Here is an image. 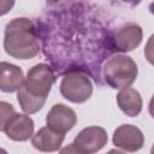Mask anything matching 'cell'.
<instances>
[{"label":"cell","instance_id":"obj_1","mask_svg":"<svg viewBox=\"0 0 154 154\" xmlns=\"http://www.w3.org/2000/svg\"><path fill=\"white\" fill-rule=\"evenodd\" d=\"M55 82L53 69L45 63H40L29 69L24 85L17 91V101L25 114L38 112Z\"/></svg>","mask_w":154,"mask_h":154},{"label":"cell","instance_id":"obj_2","mask_svg":"<svg viewBox=\"0 0 154 154\" xmlns=\"http://www.w3.org/2000/svg\"><path fill=\"white\" fill-rule=\"evenodd\" d=\"M5 52L18 60L35 58L40 52L38 32L31 19L25 17L13 18L4 31Z\"/></svg>","mask_w":154,"mask_h":154},{"label":"cell","instance_id":"obj_3","mask_svg":"<svg viewBox=\"0 0 154 154\" xmlns=\"http://www.w3.org/2000/svg\"><path fill=\"white\" fill-rule=\"evenodd\" d=\"M103 81L113 89L129 88L137 78L138 69L135 60L125 54L109 57L102 65Z\"/></svg>","mask_w":154,"mask_h":154},{"label":"cell","instance_id":"obj_4","mask_svg":"<svg viewBox=\"0 0 154 154\" xmlns=\"http://www.w3.org/2000/svg\"><path fill=\"white\" fill-rule=\"evenodd\" d=\"M61 96L72 103H83L93 94V83L82 71L67 72L59 85Z\"/></svg>","mask_w":154,"mask_h":154},{"label":"cell","instance_id":"obj_5","mask_svg":"<svg viewBox=\"0 0 154 154\" xmlns=\"http://www.w3.org/2000/svg\"><path fill=\"white\" fill-rule=\"evenodd\" d=\"M108 141L107 132L101 126H87L82 129L73 140L75 147L83 154H95L101 150Z\"/></svg>","mask_w":154,"mask_h":154},{"label":"cell","instance_id":"obj_6","mask_svg":"<svg viewBox=\"0 0 154 154\" xmlns=\"http://www.w3.org/2000/svg\"><path fill=\"white\" fill-rule=\"evenodd\" d=\"M34 120L22 113H14L4 124L0 125V130L12 141L24 142L34 136Z\"/></svg>","mask_w":154,"mask_h":154},{"label":"cell","instance_id":"obj_7","mask_svg":"<svg viewBox=\"0 0 154 154\" xmlns=\"http://www.w3.org/2000/svg\"><path fill=\"white\" fill-rule=\"evenodd\" d=\"M143 38V30L138 24L128 23L111 37V47L118 52H131L136 49Z\"/></svg>","mask_w":154,"mask_h":154},{"label":"cell","instance_id":"obj_8","mask_svg":"<svg viewBox=\"0 0 154 154\" xmlns=\"http://www.w3.org/2000/svg\"><path fill=\"white\" fill-rule=\"evenodd\" d=\"M112 142L117 148L124 152L135 153L142 149L144 144V135L137 126L123 124L114 130Z\"/></svg>","mask_w":154,"mask_h":154},{"label":"cell","instance_id":"obj_9","mask_svg":"<svg viewBox=\"0 0 154 154\" xmlns=\"http://www.w3.org/2000/svg\"><path fill=\"white\" fill-rule=\"evenodd\" d=\"M76 123L77 116L75 111L64 103H55L46 116L47 126L63 135L70 131L76 125Z\"/></svg>","mask_w":154,"mask_h":154},{"label":"cell","instance_id":"obj_10","mask_svg":"<svg viewBox=\"0 0 154 154\" xmlns=\"http://www.w3.org/2000/svg\"><path fill=\"white\" fill-rule=\"evenodd\" d=\"M65 135L55 132L48 126H43L37 132L34 134V136L31 137V144L38 152L53 153L61 147Z\"/></svg>","mask_w":154,"mask_h":154},{"label":"cell","instance_id":"obj_11","mask_svg":"<svg viewBox=\"0 0 154 154\" xmlns=\"http://www.w3.org/2000/svg\"><path fill=\"white\" fill-rule=\"evenodd\" d=\"M1 75H0V89L4 93L18 91L25 82L23 70L7 61H1Z\"/></svg>","mask_w":154,"mask_h":154},{"label":"cell","instance_id":"obj_12","mask_svg":"<svg viewBox=\"0 0 154 154\" xmlns=\"http://www.w3.org/2000/svg\"><path fill=\"white\" fill-rule=\"evenodd\" d=\"M117 103L120 111L128 117H137L143 106L140 93L134 88L120 89L117 94Z\"/></svg>","mask_w":154,"mask_h":154},{"label":"cell","instance_id":"obj_13","mask_svg":"<svg viewBox=\"0 0 154 154\" xmlns=\"http://www.w3.org/2000/svg\"><path fill=\"white\" fill-rule=\"evenodd\" d=\"M144 57L149 64L154 66V34H152L144 46Z\"/></svg>","mask_w":154,"mask_h":154},{"label":"cell","instance_id":"obj_14","mask_svg":"<svg viewBox=\"0 0 154 154\" xmlns=\"http://www.w3.org/2000/svg\"><path fill=\"white\" fill-rule=\"evenodd\" d=\"M59 154H83V153H82L81 150H78V149L75 147L73 143H71V144H67V146H65L64 148H61L60 152H59Z\"/></svg>","mask_w":154,"mask_h":154},{"label":"cell","instance_id":"obj_15","mask_svg":"<svg viewBox=\"0 0 154 154\" xmlns=\"http://www.w3.org/2000/svg\"><path fill=\"white\" fill-rule=\"evenodd\" d=\"M148 111H149V114L154 118V94L150 97V101H149V105H148Z\"/></svg>","mask_w":154,"mask_h":154},{"label":"cell","instance_id":"obj_16","mask_svg":"<svg viewBox=\"0 0 154 154\" xmlns=\"http://www.w3.org/2000/svg\"><path fill=\"white\" fill-rule=\"evenodd\" d=\"M106 154H125L124 150H119V149H109Z\"/></svg>","mask_w":154,"mask_h":154},{"label":"cell","instance_id":"obj_17","mask_svg":"<svg viewBox=\"0 0 154 154\" xmlns=\"http://www.w3.org/2000/svg\"><path fill=\"white\" fill-rule=\"evenodd\" d=\"M150 154H154V143H153V146L150 148Z\"/></svg>","mask_w":154,"mask_h":154}]
</instances>
